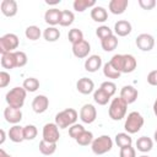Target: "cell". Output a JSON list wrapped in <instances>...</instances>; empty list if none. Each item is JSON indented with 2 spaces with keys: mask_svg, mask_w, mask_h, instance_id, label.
Here are the masks:
<instances>
[{
  "mask_svg": "<svg viewBox=\"0 0 157 157\" xmlns=\"http://www.w3.org/2000/svg\"><path fill=\"white\" fill-rule=\"evenodd\" d=\"M67 38H69V40L71 42V44H75V43H78V42L83 40V33H82V31L78 29V28H72V29L69 31Z\"/></svg>",
  "mask_w": 157,
  "mask_h": 157,
  "instance_id": "36",
  "label": "cell"
},
{
  "mask_svg": "<svg viewBox=\"0 0 157 157\" xmlns=\"http://www.w3.org/2000/svg\"><path fill=\"white\" fill-rule=\"evenodd\" d=\"M25 36H26V38L29 39V40H37V39H39V37L42 36V32H40V29H39L38 26L32 25V26H28V27L26 28Z\"/></svg>",
  "mask_w": 157,
  "mask_h": 157,
  "instance_id": "32",
  "label": "cell"
},
{
  "mask_svg": "<svg viewBox=\"0 0 157 157\" xmlns=\"http://www.w3.org/2000/svg\"><path fill=\"white\" fill-rule=\"evenodd\" d=\"M131 29H132L131 23L126 20H119L114 25V33L118 37H125V36L130 34Z\"/></svg>",
  "mask_w": 157,
  "mask_h": 157,
  "instance_id": "17",
  "label": "cell"
},
{
  "mask_svg": "<svg viewBox=\"0 0 157 157\" xmlns=\"http://www.w3.org/2000/svg\"><path fill=\"white\" fill-rule=\"evenodd\" d=\"M128 5H129L128 0H110L108 7L113 15H121L125 12Z\"/></svg>",
  "mask_w": 157,
  "mask_h": 157,
  "instance_id": "19",
  "label": "cell"
},
{
  "mask_svg": "<svg viewBox=\"0 0 157 157\" xmlns=\"http://www.w3.org/2000/svg\"><path fill=\"white\" fill-rule=\"evenodd\" d=\"M99 88H102L105 93H108L110 97L114 96V93L117 92V85L113 82V81H104L101 83Z\"/></svg>",
  "mask_w": 157,
  "mask_h": 157,
  "instance_id": "40",
  "label": "cell"
},
{
  "mask_svg": "<svg viewBox=\"0 0 157 157\" xmlns=\"http://www.w3.org/2000/svg\"><path fill=\"white\" fill-rule=\"evenodd\" d=\"M96 34H97V37H98L101 40H103V39H105V38L113 36L114 33H113V31H112L108 26L102 25V26H99V27L96 29Z\"/></svg>",
  "mask_w": 157,
  "mask_h": 157,
  "instance_id": "38",
  "label": "cell"
},
{
  "mask_svg": "<svg viewBox=\"0 0 157 157\" xmlns=\"http://www.w3.org/2000/svg\"><path fill=\"white\" fill-rule=\"evenodd\" d=\"M126 108H128V103L125 101H123L120 97L113 98L109 104V108H108L109 118L115 121L121 120L126 115Z\"/></svg>",
  "mask_w": 157,
  "mask_h": 157,
  "instance_id": "3",
  "label": "cell"
},
{
  "mask_svg": "<svg viewBox=\"0 0 157 157\" xmlns=\"http://www.w3.org/2000/svg\"><path fill=\"white\" fill-rule=\"evenodd\" d=\"M119 157H136V150L132 146L123 147V148H120Z\"/></svg>",
  "mask_w": 157,
  "mask_h": 157,
  "instance_id": "42",
  "label": "cell"
},
{
  "mask_svg": "<svg viewBox=\"0 0 157 157\" xmlns=\"http://www.w3.org/2000/svg\"><path fill=\"white\" fill-rule=\"evenodd\" d=\"M18 45H20V39L15 33H6L0 38V53L1 54L16 52L15 49H17Z\"/></svg>",
  "mask_w": 157,
  "mask_h": 157,
  "instance_id": "6",
  "label": "cell"
},
{
  "mask_svg": "<svg viewBox=\"0 0 157 157\" xmlns=\"http://www.w3.org/2000/svg\"><path fill=\"white\" fill-rule=\"evenodd\" d=\"M0 157H12L11 155H9V153H6V151L5 150H0Z\"/></svg>",
  "mask_w": 157,
  "mask_h": 157,
  "instance_id": "47",
  "label": "cell"
},
{
  "mask_svg": "<svg viewBox=\"0 0 157 157\" xmlns=\"http://www.w3.org/2000/svg\"><path fill=\"white\" fill-rule=\"evenodd\" d=\"M140 157H150V156H147V155H142V156H140Z\"/></svg>",
  "mask_w": 157,
  "mask_h": 157,
  "instance_id": "51",
  "label": "cell"
},
{
  "mask_svg": "<svg viewBox=\"0 0 157 157\" xmlns=\"http://www.w3.org/2000/svg\"><path fill=\"white\" fill-rule=\"evenodd\" d=\"M93 140H94V139H93V134H92L91 131H88V130H85V131L76 139V142H77L80 146H88V145L92 144Z\"/></svg>",
  "mask_w": 157,
  "mask_h": 157,
  "instance_id": "35",
  "label": "cell"
},
{
  "mask_svg": "<svg viewBox=\"0 0 157 157\" xmlns=\"http://www.w3.org/2000/svg\"><path fill=\"white\" fill-rule=\"evenodd\" d=\"M136 47L142 52H150L155 47V38L148 33H141L136 37Z\"/></svg>",
  "mask_w": 157,
  "mask_h": 157,
  "instance_id": "9",
  "label": "cell"
},
{
  "mask_svg": "<svg viewBox=\"0 0 157 157\" xmlns=\"http://www.w3.org/2000/svg\"><path fill=\"white\" fill-rule=\"evenodd\" d=\"M76 90L82 94H90L94 92V82L88 77H81L76 82Z\"/></svg>",
  "mask_w": 157,
  "mask_h": 157,
  "instance_id": "14",
  "label": "cell"
},
{
  "mask_svg": "<svg viewBox=\"0 0 157 157\" xmlns=\"http://www.w3.org/2000/svg\"><path fill=\"white\" fill-rule=\"evenodd\" d=\"M74 10L77 12H83L85 10H87L88 7H94L96 6V1L94 0H75L74 4Z\"/></svg>",
  "mask_w": 157,
  "mask_h": 157,
  "instance_id": "30",
  "label": "cell"
},
{
  "mask_svg": "<svg viewBox=\"0 0 157 157\" xmlns=\"http://www.w3.org/2000/svg\"><path fill=\"white\" fill-rule=\"evenodd\" d=\"M1 66H2L4 69H10V70H11V69L17 67L15 52L1 54Z\"/></svg>",
  "mask_w": 157,
  "mask_h": 157,
  "instance_id": "23",
  "label": "cell"
},
{
  "mask_svg": "<svg viewBox=\"0 0 157 157\" xmlns=\"http://www.w3.org/2000/svg\"><path fill=\"white\" fill-rule=\"evenodd\" d=\"M77 118H78V114L74 108H66L55 115L54 123L59 126V129H66V128H70L71 125L76 124Z\"/></svg>",
  "mask_w": 157,
  "mask_h": 157,
  "instance_id": "2",
  "label": "cell"
},
{
  "mask_svg": "<svg viewBox=\"0 0 157 157\" xmlns=\"http://www.w3.org/2000/svg\"><path fill=\"white\" fill-rule=\"evenodd\" d=\"M60 17H61V10L55 9V7L47 10L44 13V21L52 27H55L56 25H59Z\"/></svg>",
  "mask_w": 157,
  "mask_h": 157,
  "instance_id": "15",
  "label": "cell"
},
{
  "mask_svg": "<svg viewBox=\"0 0 157 157\" xmlns=\"http://www.w3.org/2000/svg\"><path fill=\"white\" fill-rule=\"evenodd\" d=\"M0 9L6 17H13L18 10L17 2L15 0H2L0 4Z\"/></svg>",
  "mask_w": 157,
  "mask_h": 157,
  "instance_id": "16",
  "label": "cell"
},
{
  "mask_svg": "<svg viewBox=\"0 0 157 157\" xmlns=\"http://www.w3.org/2000/svg\"><path fill=\"white\" fill-rule=\"evenodd\" d=\"M113 147V140L109 135H101L96 137L91 144V150L94 155H104Z\"/></svg>",
  "mask_w": 157,
  "mask_h": 157,
  "instance_id": "5",
  "label": "cell"
},
{
  "mask_svg": "<svg viewBox=\"0 0 157 157\" xmlns=\"http://www.w3.org/2000/svg\"><path fill=\"white\" fill-rule=\"evenodd\" d=\"M103 75L107 77V78H110V80H117V78H119L120 77V72L119 71H117L112 65H110V63L108 61V63H105L104 65H103Z\"/></svg>",
  "mask_w": 157,
  "mask_h": 157,
  "instance_id": "33",
  "label": "cell"
},
{
  "mask_svg": "<svg viewBox=\"0 0 157 157\" xmlns=\"http://www.w3.org/2000/svg\"><path fill=\"white\" fill-rule=\"evenodd\" d=\"M48 5H56V4H59L60 2V0H55V1H49V0H47L45 1Z\"/></svg>",
  "mask_w": 157,
  "mask_h": 157,
  "instance_id": "49",
  "label": "cell"
},
{
  "mask_svg": "<svg viewBox=\"0 0 157 157\" xmlns=\"http://www.w3.org/2000/svg\"><path fill=\"white\" fill-rule=\"evenodd\" d=\"M56 151V144L48 142L45 140H40L39 142V152L44 156H50Z\"/></svg>",
  "mask_w": 157,
  "mask_h": 157,
  "instance_id": "29",
  "label": "cell"
},
{
  "mask_svg": "<svg viewBox=\"0 0 157 157\" xmlns=\"http://www.w3.org/2000/svg\"><path fill=\"white\" fill-rule=\"evenodd\" d=\"M26 96H27V91L23 87H13L11 88L6 96H5V101L7 103L9 107L16 108V109H21L25 104L26 101Z\"/></svg>",
  "mask_w": 157,
  "mask_h": 157,
  "instance_id": "1",
  "label": "cell"
},
{
  "mask_svg": "<svg viewBox=\"0 0 157 157\" xmlns=\"http://www.w3.org/2000/svg\"><path fill=\"white\" fill-rule=\"evenodd\" d=\"M80 119L85 124H92L97 119V109L93 104H83L80 109Z\"/></svg>",
  "mask_w": 157,
  "mask_h": 157,
  "instance_id": "8",
  "label": "cell"
},
{
  "mask_svg": "<svg viewBox=\"0 0 157 157\" xmlns=\"http://www.w3.org/2000/svg\"><path fill=\"white\" fill-rule=\"evenodd\" d=\"M49 107V98L44 94H38L32 101V109L37 114L44 113Z\"/></svg>",
  "mask_w": 157,
  "mask_h": 157,
  "instance_id": "11",
  "label": "cell"
},
{
  "mask_svg": "<svg viewBox=\"0 0 157 157\" xmlns=\"http://www.w3.org/2000/svg\"><path fill=\"white\" fill-rule=\"evenodd\" d=\"M153 137H155V141L157 142V128H156V130H155V134H153Z\"/></svg>",
  "mask_w": 157,
  "mask_h": 157,
  "instance_id": "50",
  "label": "cell"
},
{
  "mask_svg": "<svg viewBox=\"0 0 157 157\" xmlns=\"http://www.w3.org/2000/svg\"><path fill=\"white\" fill-rule=\"evenodd\" d=\"M137 66V61L131 54H123V71L121 74H130Z\"/></svg>",
  "mask_w": 157,
  "mask_h": 157,
  "instance_id": "20",
  "label": "cell"
},
{
  "mask_svg": "<svg viewBox=\"0 0 157 157\" xmlns=\"http://www.w3.org/2000/svg\"><path fill=\"white\" fill-rule=\"evenodd\" d=\"M75 20V15L72 11L70 10H61V17H60V22L59 25L63 27H69L70 25H72Z\"/></svg>",
  "mask_w": 157,
  "mask_h": 157,
  "instance_id": "31",
  "label": "cell"
},
{
  "mask_svg": "<svg viewBox=\"0 0 157 157\" xmlns=\"http://www.w3.org/2000/svg\"><path fill=\"white\" fill-rule=\"evenodd\" d=\"M137 96H139L137 90L131 85H126L120 90V96L119 97L123 101H125L128 104H131L137 99Z\"/></svg>",
  "mask_w": 157,
  "mask_h": 157,
  "instance_id": "12",
  "label": "cell"
},
{
  "mask_svg": "<svg viewBox=\"0 0 157 157\" xmlns=\"http://www.w3.org/2000/svg\"><path fill=\"white\" fill-rule=\"evenodd\" d=\"M11 81V77H10V74L6 72V71H1L0 72V87L1 88H5Z\"/></svg>",
  "mask_w": 157,
  "mask_h": 157,
  "instance_id": "43",
  "label": "cell"
},
{
  "mask_svg": "<svg viewBox=\"0 0 157 157\" xmlns=\"http://www.w3.org/2000/svg\"><path fill=\"white\" fill-rule=\"evenodd\" d=\"M43 37L47 42H56L60 38V31L56 27H47L43 32Z\"/></svg>",
  "mask_w": 157,
  "mask_h": 157,
  "instance_id": "28",
  "label": "cell"
},
{
  "mask_svg": "<svg viewBox=\"0 0 157 157\" xmlns=\"http://www.w3.org/2000/svg\"><path fill=\"white\" fill-rule=\"evenodd\" d=\"M110 98L112 97L108 93H105L102 88H97L93 92V99H94V102L98 105H105V104H108V102L110 101Z\"/></svg>",
  "mask_w": 157,
  "mask_h": 157,
  "instance_id": "26",
  "label": "cell"
},
{
  "mask_svg": "<svg viewBox=\"0 0 157 157\" xmlns=\"http://www.w3.org/2000/svg\"><path fill=\"white\" fill-rule=\"evenodd\" d=\"M22 87H23L27 92H36V91L39 88V81H38V78H36V77H27V78L23 81Z\"/></svg>",
  "mask_w": 157,
  "mask_h": 157,
  "instance_id": "34",
  "label": "cell"
},
{
  "mask_svg": "<svg viewBox=\"0 0 157 157\" xmlns=\"http://www.w3.org/2000/svg\"><path fill=\"white\" fill-rule=\"evenodd\" d=\"M91 52V45L90 43L83 39L78 43H75L72 44V54L78 58V59H83V58H88V54Z\"/></svg>",
  "mask_w": 157,
  "mask_h": 157,
  "instance_id": "10",
  "label": "cell"
},
{
  "mask_svg": "<svg viewBox=\"0 0 157 157\" xmlns=\"http://www.w3.org/2000/svg\"><path fill=\"white\" fill-rule=\"evenodd\" d=\"M144 117L139 113V112H130L125 119L124 123V129L128 134H136L141 130V128L144 126Z\"/></svg>",
  "mask_w": 157,
  "mask_h": 157,
  "instance_id": "4",
  "label": "cell"
},
{
  "mask_svg": "<svg viewBox=\"0 0 157 157\" xmlns=\"http://www.w3.org/2000/svg\"><path fill=\"white\" fill-rule=\"evenodd\" d=\"M9 139L12 141V142H22L25 140L23 137V126L21 125H13L9 129Z\"/></svg>",
  "mask_w": 157,
  "mask_h": 157,
  "instance_id": "22",
  "label": "cell"
},
{
  "mask_svg": "<svg viewBox=\"0 0 157 157\" xmlns=\"http://www.w3.org/2000/svg\"><path fill=\"white\" fill-rule=\"evenodd\" d=\"M139 5L144 10H152L156 6V0H139Z\"/></svg>",
  "mask_w": 157,
  "mask_h": 157,
  "instance_id": "44",
  "label": "cell"
},
{
  "mask_svg": "<svg viewBox=\"0 0 157 157\" xmlns=\"http://www.w3.org/2000/svg\"><path fill=\"white\" fill-rule=\"evenodd\" d=\"M152 108H153V113H155V115L157 117V98L155 99V102H153V107H152Z\"/></svg>",
  "mask_w": 157,
  "mask_h": 157,
  "instance_id": "48",
  "label": "cell"
},
{
  "mask_svg": "<svg viewBox=\"0 0 157 157\" xmlns=\"http://www.w3.org/2000/svg\"><path fill=\"white\" fill-rule=\"evenodd\" d=\"M102 66V58L99 55H90L86 60H85V70L88 72H96L98 71V69H101Z\"/></svg>",
  "mask_w": 157,
  "mask_h": 157,
  "instance_id": "18",
  "label": "cell"
},
{
  "mask_svg": "<svg viewBox=\"0 0 157 157\" xmlns=\"http://www.w3.org/2000/svg\"><path fill=\"white\" fill-rule=\"evenodd\" d=\"M86 129L83 128V125L82 124H74V125H71L70 128H69V135H70V137H72L74 140H76L83 131H85Z\"/></svg>",
  "mask_w": 157,
  "mask_h": 157,
  "instance_id": "39",
  "label": "cell"
},
{
  "mask_svg": "<svg viewBox=\"0 0 157 157\" xmlns=\"http://www.w3.org/2000/svg\"><path fill=\"white\" fill-rule=\"evenodd\" d=\"M42 140H45L48 142H54L56 144L60 139V132H59V126L55 123H47L43 126V131H42Z\"/></svg>",
  "mask_w": 157,
  "mask_h": 157,
  "instance_id": "7",
  "label": "cell"
},
{
  "mask_svg": "<svg viewBox=\"0 0 157 157\" xmlns=\"http://www.w3.org/2000/svg\"><path fill=\"white\" fill-rule=\"evenodd\" d=\"M4 118L7 123L16 125L22 120V112H21V109H16V108L7 105L4 109Z\"/></svg>",
  "mask_w": 157,
  "mask_h": 157,
  "instance_id": "13",
  "label": "cell"
},
{
  "mask_svg": "<svg viewBox=\"0 0 157 157\" xmlns=\"http://www.w3.org/2000/svg\"><path fill=\"white\" fill-rule=\"evenodd\" d=\"M101 45L104 52H113L118 47V37L115 34L110 36V37L101 40Z\"/></svg>",
  "mask_w": 157,
  "mask_h": 157,
  "instance_id": "27",
  "label": "cell"
},
{
  "mask_svg": "<svg viewBox=\"0 0 157 157\" xmlns=\"http://www.w3.org/2000/svg\"><path fill=\"white\" fill-rule=\"evenodd\" d=\"M114 140H115V144L118 145V147H120V148L132 146V139H131L130 134H128V132H118L115 135Z\"/></svg>",
  "mask_w": 157,
  "mask_h": 157,
  "instance_id": "25",
  "label": "cell"
},
{
  "mask_svg": "<svg viewBox=\"0 0 157 157\" xmlns=\"http://www.w3.org/2000/svg\"><path fill=\"white\" fill-rule=\"evenodd\" d=\"M91 18L94 21V22H99V23H103L107 21L108 18V11L103 7V6H94L92 7L91 10Z\"/></svg>",
  "mask_w": 157,
  "mask_h": 157,
  "instance_id": "21",
  "label": "cell"
},
{
  "mask_svg": "<svg viewBox=\"0 0 157 157\" xmlns=\"http://www.w3.org/2000/svg\"><path fill=\"white\" fill-rule=\"evenodd\" d=\"M15 55H16V63H17V67H23L27 61H28V58H27V54L22 50H16L15 52Z\"/></svg>",
  "mask_w": 157,
  "mask_h": 157,
  "instance_id": "41",
  "label": "cell"
},
{
  "mask_svg": "<svg viewBox=\"0 0 157 157\" xmlns=\"http://www.w3.org/2000/svg\"><path fill=\"white\" fill-rule=\"evenodd\" d=\"M152 147H153V141L147 136H141L136 140V148L142 153L150 152Z\"/></svg>",
  "mask_w": 157,
  "mask_h": 157,
  "instance_id": "24",
  "label": "cell"
},
{
  "mask_svg": "<svg viewBox=\"0 0 157 157\" xmlns=\"http://www.w3.org/2000/svg\"><path fill=\"white\" fill-rule=\"evenodd\" d=\"M37 134H38V130L34 125L28 124V125L23 126V137H25V140H27V141L34 140L37 137Z\"/></svg>",
  "mask_w": 157,
  "mask_h": 157,
  "instance_id": "37",
  "label": "cell"
},
{
  "mask_svg": "<svg viewBox=\"0 0 157 157\" xmlns=\"http://www.w3.org/2000/svg\"><path fill=\"white\" fill-rule=\"evenodd\" d=\"M0 134H1V139H0V145H2L5 142V139H6V135H5V130L1 129L0 130Z\"/></svg>",
  "mask_w": 157,
  "mask_h": 157,
  "instance_id": "46",
  "label": "cell"
},
{
  "mask_svg": "<svg viewBox=\"0 0 157 157\" xmlns=\"http://www.w3.org/2000/svg\"><path fill=\"white\" fill-rule=\"evenodd\" d=\"M147 82L151 86H157V70H152L147 75Z\"/></svg>",
  "mask_w": 157,
  "mask_h": 157,
  "instance_id": "45",
  "label": "cell"
}]
</instances>
